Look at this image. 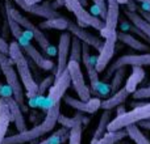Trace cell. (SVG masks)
<instances>
[{
    "label": "cell",
    "instance_id": "1",
    "mask_svg": "<svg viewBox=\"0 0 150 144\" xmlns=\"http://www.w3.org/2000/svg\"><path fill=\"white\" fill-rule=\"evenodd\" d=\"M59 114H61V103L50 106V108L46 109V115H45V119L41 123L32 127L30 130H25V131L18 132L16 135L5 136L3 144H25L45 136L46 134L52 132V130L55 127Z\"/></svg>",
    "mask_w": 150,
    "mask_h": 144
},
{
    "label": "cell",
    "instance_id": "2",
    "mask_svg": "<svg viewBox=\"0 0 150 144\" xmlns=\"http://www.w3.org/2000/svg\"><path fill=\"white\" fill-rule=\"evenodd\" d=\"M9 57L12 58L13 63H15L16 71L20 76L24 88L28 92L29 98H37L38 97V84L34 81L33 75L30 72V67H29V62L25 58V52L23 51L17 41L9 43Z\"/></svg>",
    "mask_w": 150,
    "mask_h": 144
},
{
    "label": "cell",
    "instance_id": "3",
    "mask_svg": "<svg viewBox=\"0 0 150 144\" xmlns=\"http://www.w3.org/2000/svg\"><path fill=\"white\" fill-rule=\"evenodd\" d=\"M0 68H1V72L5 77L7 84L12 89V93H13L12 97L20 105L21 110L26 111L28 108L25 106V96H24V92H23V82H21L17 71L15 70V63H13L12 58L9 55L4 54L1 51H0Z\"/></svg>",
    "mask_w": 150,
    "mask_h": 144
},
{
    "label": "cell",
    "instance_id": "4",
    "mask_svg": "<svg viewBox=\"0 0 150 144\" xmlns=\"http://www.w3.org/2000/svg\"><path fill=\"white\" fill-rule=\"evenodd\" d=\"M5 9L9 10V13L12 15V17L15 18L21 26H23L24 30L29 31V33L32 34V37L38 42V45L41 46V49L44 50L45 54L52 55V57L53 55H57V49H55V47L52 45V42L46 38L45 33L42 31V29L40 28V26H36L29 18H26L25 16L21 15L17 9H15L13 5H12V3H11L9 0H5Z\"/></svg>",
    "mask_w": 150,
    "mask_h": 144
},
{
    "label": "cell",
    "instance_id": "5",
    "mask_svg": "<svg viewBox=\"0 0 150 144\" xmlns=\"http://www.w3.org/2000/svg\"><path fill=\"white\" fill-rule=\"evenodd\" d=\"M150 119V102L133 108L130 111H125L121 115H116L108 124V131L125 130L130 124H137L141 121Z\"/></svg>",
    "mask_w": 150,
    "mask_h": 144
},
{
    "label": "cell",
    "instance_id": "6",
    "mask_svg": "<svg viewBox=\"0 0 150 144\" xmlns=\"http://www.w3.org/2000/svg\"><path fill=\"white\" fill-rule=\"evenodd\" d=\"M63 4L67 7V9L76 17L80 26H91L100 31L104 28V20L93 16L91 12L84 9L82 3L79 0H62Z\"/></svg>",
    "mask_w": 150,
    "mask_h": 144
},
{
    "label": "cell",
    "instance_id": "7",
    "mask_svg": "<svg viewBox=\"0 0 150 144\" xmlns=\"http://www.w3.org/2000/svg\"><path fill=\"white\" fill-rule=\"evenodd\" d=\"M66 70L70 73L71 84H73L79 100L88 101L91 98V88L84 81V76H83L82 68H80V63L74 62V60H69Z\"/></svg>",
    "mask_w": 150,
    "mask_h": 144
},
{
    "label": "cell",
    "instance_id": "8",
    "mask_svg": "<svg viewBox=\"0 0 150 144\" xmlns=\"http://www.w3.org/2000/svg\"><path fill=\"white\" fill-rule=\"evenodd\" d=\"M70 84H71V79L67 70L58 77H55L54 84L49 89V94L46 97V109L50 108V106L57 105V103H61V100L65 97V93L69 89Z\"/></svg>",
    "mask_w": 150,
    "mask_h": 144
},
{
    "label": "cell",
    "instance_id": "9",
    "mask_svg": "<svg viewBox=\"0 0 150 144\" xmlns=\"http://www.w3.org/2000/svg\"><path fill=\"white\" fill-rule=\"evenodd\" d=\"M120 17V3L117 0H107V15L104 18V28L100 30V36L103 38L117 33Z\"/></svg>",
    "mask_w": 150,
    "mask_h": 144
},
{
    "label": "cell",
    "instance_id": "10",
    "mask_svg": "<svg viewBox=\"0 0 150 144\" xmlns=\"http://www.w3.org/2000/svg\"><path fill=\"white\" fill-rule=\"evenodd\" d=\"M128 66H150V52H144V54H127L120 57L115 63H112L111 67L107 71V77L113 76V73L119 68L128 67Z\"/></svg>",
    "mask_w": 150,
    "mask_h": 144
},
{
    "label": "cell",
    "instance_id": "11",
    "mask_svg": "<svg viewBox=\"0 0 150 144\" xmlns=\"http://www.w3.org/2000/svg\"><path fill=\"white\" fill-rule=\"evenodd\" d=\"M71 36L70 31H65L59 36V42H58V49H57V72H55V77L62 75L67 68L69 57H70V47H71Z\"/></svg>",
    "mask_w": 150,
    "mask_h": 144
},
{
    "label": "cell",
    "instance_id": "12",
    "mask_svg": "<svg viewBox=\"0 0 150 144\" xmlns=\"http://www.w3.org/2000/svg\"><path fill=\"white\" fill-rule=\"evenodd\" d=\"M116 42H117V33L104 38L103 47H101L100 51H99V55H98V58H96V64H95V67H96V70H98L99 73L103 72L107 67H108L111 59L113 58Z\"/></svg>",
    "mask_w": 150,
    "mask_h": 144
},
{
    "label": "cell",
    "instance_id": "13",
    "mask_svg": "<svg viewBox=\"0 0 150 144\" xmlns=\"http://www.w3.org/2000/svg\"><path fill=\"white\" fill-rule=\"evenodd\" d=\"M82 62H83V66L86 67V71H87L88 80H90V84H91V90L96 94L98 88H99V85H100V81H99V72L95 67L96 59L92 58V55H91L90 46L83 43V42H82Z\"/></svg>",
    "mask_w": 150,
    "mask_h": 144
},
{
    "label": "cell",
    "instance_id": "14",
    "mask_svg": "<svg viewBox=\"0 0 150 144\" xmlns=\"http://www.w3.org/2000/svg\"><path fill=\"white\" fill-rule=\"evenodd\" d=\"M67 31H70L71 36L79 38L83 43L88 45L90 47H93V49L98 50V51H100V49L103 47L104 41H101L100 37L92 34L91 31H87L86 29H83V26H80V25H78V24L73 22L71 20H70V24H69Z\"/></svg>",
    "mask_w": 150,
    "mask_h": 144
},
{
    "label": "cell",
    "instance_id": "15",
    "mask_svg": "<svg viewBox=\"0 0 150 144\" xmlns=\"http://www.w3.org/2000/svg\"><path fill=\"white\" fill-rule=\"evenodd\" d=\"M13 1L20 7L21 10H25V12L32 13V15H34V16H38V17H44L45 20H46V18H53V17L61 16L54 8L50 7L47 3H45V4L28 5L25 3V0H13Z\"/></svg>",
    "mask_w": 150,
    "mask_h": 144
},
{
    "label": "cell",
    "instance_id": "16",
    "mask_svg": "<svg viewBox=\"0 0 150 144\" xmlns=\"http://www.w3.org/2000/svg\"><path fill=\"white\" fill-rule=\"evenodd\" d=\"M63 101L66 102V105L71 106L73 109H76L80 113H87V114H93L101 108V101L100 98H90L88 101H82L76 100V98L71 97V96H66L63 97Z\"/></svg>",
    "mask_w": 150,
    "mask_h": 144
},
{
    "label": "cell",
    "instance_id": "17",
    "mask_svg": "<svg viewBox=\"0 0 150 144\" xmlns=\"http://www.w3.org/2000/svg\"><path fill=\"white\" fill-rule=\"evenodd\" d=\"M20 47L23 49V51L25 52V54L28 55L29 58H30L32 62L36 63L37 67H40L41 70H45V71L53 70V67H54V63H53L50 59H46L45 57H42L41 52H40L38 50H37L36 47H34L33 45L30 43V42H28V43L23 45V46H20Z\"/></svg>",
    "mask_w": 150,
    "mask_h": 144
},
{
    "label": "cell",
    "instance_id": "18",
    "mask_svg": "<svg viewBox=\"0 0 150 144\" xmlns=\"http://www.w3.org/2000/svg\"><path fill=\"white\" fill-rule=\"evenodd\" d=\"M13 121L12 114L9 111V106H8L7 98L0 97V144H3L5 136H7V131L9 123Z\"/></svg>",
    "mask_w": 150,
    "mask_h": 144
},
{
    "label": "cell",
    "instance_id": "19",
    "mask_svg": "<svg viewBox=\"0 0 150 144\" xmlns=\"http://www.w3.org/2000/svg\"><path fill=\"white\" fill-rule=\"evenodd\" d=\"M117 41L122 42L124 45L129 46L130 49L136 50V51H140V52H150V45H146L144 42L138 41L137 38L132 36V34L127 33V31H117Z\"/></svg>",
    "mask_w": 150,
    "mask_h": 144
},
{
    "label": "cell",
    "instance_id": "20",
    "mask_svg": "<svg viewBox=\"0 0 150 144\" xmlns=\"http://www.w3.org/2000/svg\"><path fill=\"white\" fill-rule=\"evenodd\" d=\"M7 98V102H8V106H9V111L12 114V118H13V122L16 124V129H17L18 132H23L26 130V124H25V119H24V115H23V110H21L20 105L16 102V100L11 96V97H5Z\"/></svg>",
    "mask_w": 150,
    "mask_h": 144
},
{
    "label": "cell",
    "instance_id": "21",
    "mask_svg": "<svg viewBox=\"0 0 150 144\" xmlns=\"http://www.w3.org/2000/svg\"><path fill=\"white\" fill-rule=\"evenodd\" d=\"M129 97V92H128L125 88H121L120 90H117L116 93L111 96L109 98L101 101V108L103 110H113L117 106L122 105V103L127 101V98Z\"/></svg>",
    "mask_w": 150,
    "mask_h": 144
},
{
    "label": "cell",
    "instance_id": "22",
    "mask_svg": "<svg viewBox=\"0 0 150 144\" xmlns=\"http://www.w3.org/2000/svg\"><path fill=\"white\" fill-rule=\"evenodd\" d=\"M144 77H145L144 68L140 67V66H132V73L128 77L127 82H125V87H124L129 92V94H132V93H134L137 90L138 84L144 80Z\"/></svg>",
    "mask_w": 150,
    "mask_h": 144
},
{
    "label": "cell",
    "instance_id": "23",
    "mask_svg": "<svg viewBox=\"0 0 150 144\" xmlns=\"http://www.w3.org/2000/svg\"><path fill=\"white\" fill-rule=\"evenodd\" d=\"M124 13H125V16L128 17L129 22H132L136 28L140 29V30L142 31L146 37H149L150 38V24L144 17H141L140 13L130 12V10H128V9H124Z\"/></svg>",
    "mask_w": 150,
    "mask_h": 144
},
{
    "label": "cell",
    "instance_id": "24",
    "mask_svg": "<svg viewBox=\"0 0 150 144\" xmlns=\"http://www.w3.org/2000/svg\"><path fill=\"white\" fill-rule=\"evenodd\" d=\"M111 117H112V110H104V113L101 114V117H100V121H99L98 127H96L95 132H93V136H92V140H91V144H95L99 139H100V138L104 136V134H105L107 131H108L107 129H108L109 122L112 121Z\"/></svg>",
    "mask_w": 150,
    "mask_h": 144
},
{
    "label": "cell",
    "instance_id": "25",
    "mask_svg": "<svg viewBox=\"0 0 150 144\" xmlns=\"http://www.w3.org/2000/svg\"><path fill=\"white\" fill-rule=\"evenodd\" d=\"M58 124H61L62 127H66V129H73L75 126H83V124L88 123V119L84 118V115H83V113H78L75 114L73 118H70V117H66L63 115V114H59V117H58V121H57Z\"/></svg>",
    "mask_w": 150,
    "mask_h": 144
},
{
    "label": "cell",
    "instance_id": "26",
    "mask_svg": "<svg viewBox=\"0 0 150 144\" xmlns=\"http://www.w3.org/2000/svg\"><path fill=\"white\" fill-rule=\"evenodd\" d=\"M70 20L63 16H58V17L53 18H46L45 21H42L40 24L41 29H57V30H67Z\"/></svg>",
    "mask_w": 150,
    "mask_h": 144
},
{
    "label": "cell",
    "instance_id": "27",
    "mask_svg": "<svg viewBox=\"0 0 150 144\" xmlns=\"http://www.w3.org/2000/svg\"><path fill=\"white\" fill-rule=\"evenodd\" d=\"M125 136H128L127 130H119V131H107L103 138L98 140L95 144H117L121 142Z\"/></svg>",
    "mask_w": 150,
    "mask_h": 144
},
{
    "label": "cell",
    "instance_id": "28",
    "mask_svg": "<svg viewBox=\"0 0 150 144\" xmlns=\"http://www.w3.org/2000/svg\"><path fill=\"white\" fill-rule=\"evenodd\" d=\"M69 135H70V130L66 129V127H62L58 131H55L52 136L46 138L38 144H62L69 139Z\"/></svg>",
    "mask_w": 150,
    "mask_h": 144
},
{
    "label": "cell",
    "instance_id": "29",
    "mask_svg": "<svg viewBox=\"0 0 150 144\" xmlns=\"http://www.w3.org/2000/svg\"><path fill=\"white\" fill-rule=\"evenodd\" d=\"M125 130H127L128 136L136 144H150V140L141 132L140 127H138L137 124H130V126H128Z\"/></svg>",
    "mask_w": 150,
    "mask_h": 144
},
{
    "label": "cell",
    "instance_id": "30",
    "mask_svg": "<svg viewBox=\"0 0 150 144\" xmlns=\"http://www.w3.org/2000/svg\"><path fill=\"white\" fill-rule=\"evenodd\" d=\"M70 60L80 63L82 62V41L73 36L71 38V47H70Z\"/></svg>",
    "mask_w": 150,
    "mask_h": 144
},
{
    "label": "cell",
    "instance_id": "31",
    "mask_svg": "<svg viewBox=\"0 0 150 144\" xmlns=\"http://www.w3.org/2000/svg\"><path fill=\"white\" fill-rule=\"evenodd\" d=\"M125 72H127V67H121L119 68L116 72L113 73V77H112V82H111V93H116L117 90L121 89V84H122V80L125 77Z\"/></svg>",
    "mask_w": 150,
    "mask_h": 144
},
{
    "label": "cell",
    "instance_id": "32",
    "mask_svg": "<svg viewBox=\"0 0 150 144\" xmlns=\"http://www.w3.org/2000/svg\"><path fill=\"white\" fill-rule=\"evenodd\" d=\"M82 132L83 126H75L73 129H70L69 144H82Z\"/></svg>",
    "mask_w": 150,
    "mask_h": 144
},
{
    "label": "cell",
    "instance_id": "33",
    "mask_svg": "<svg viewBox=\"0 0 150 144\" xmlns=\"http://www.w3.org/2000/svg\"><path fill=\"white\" fill-rule=\"evenodd\" d=\"M54 81H55L54 75H50V76L45 77V79L41 81V84H38V97H42V96L45 94V92L52 88V85L54 84Z\"/></svg>",
    "mask_w": 150,
    "mask_h": 144
},
{
    "label": "cell",
    "instance_id": "34",
    "mask_svg": "<svg viewBox=\"0 0 150 144\" xmlns=\"http://www.w3.org/2000/svg\"><path fill=\"white\" fill-rule=\"evenodd\" d=\"M133 98L134 100H146V98H150V85L145 88H141V89H137L133 93Z\"/></svg>",
    "mask_w": 150,
    "mask_h": 144
},
{
    "label": "cell",
    "instance_id": "35",
    "mask_svg": "<svg viewBox=\"0 0 150 144\" xmlns=\"http://www.w3.org/2000/svg\"><path fill=\"white\" fill-rule=\"evenodd\" d=\"M92 1L100 9V17H101V20H104L107 15V0H92Z\"/></svg>",
    "mask_w": 150,
    "mask_h": 144
},
{
    "label": "cell",
    "instance_id": "36",
    "mask_svg": "<svg viewBox=\"0 0 150 144\" xmlns=\"http://www.w3.org/2000/svg\"><path fill=\"white\" fill-rule=\"evenodd\" d=\"M0 96L1 97H11V96H13L12 93V89L9 88V85H5V88L3 87V84H0Z\"/></svg>",
    "mask_w": 150,
    "mask_h": 144
},
{
    "label": "cell",
    "instance_id": "37",
    "mask_svg": "<svg viewBox=\"0 0 150 144\" xmlns=\"http://www.w3.org/2000/svg\"><path fill=\"white\" fill-rule=\"evenodd\" d=\"M0 51L9 55V43H8L5 39H3L1 37H0Z\"/></svg>",
    "mask_w": 150,
    "mask_h": 144
},
{
    "label": "cell",
    "instance_id": "38",
    "mask_svg": "<svg viewBox=\"0 0 150 144\" xmlns=\"http://www.w3.org/2000/svg\"><path fill=\"white\" fill-rule=\"evenodd\" d=\"M138 127L141 129H146V130H150V119H146V121H141L140 123H137Z\"/></svg>",
    "mask_w": 150,
    "mask_h": 144
},
{
    "label": "cell",
    "instance_id": "39",
    "mask_svg": "<svg viewBox=\"0 0 150 144\" xmlns=\"http://www.w3.org/2000/svg\"><path fill=\"white\" fill-rule=\"evenodd\" d=\"M138 10H140V16H141V17H144L150 24V12H146V10H142V9H138Z\"/></svg>",
    "mask_w": 150,
    "mask_h": 144
},
{
    "label": "cell",
    "instance_id": "40",
    "mask_svg": "<svg viewBox=\"0 0 150 144\" xmlns=\"http://www.w3.org/2000/svg\"><path fill=\"white\" fill-rule=\"evenodd\" d=\"M140 9L146 10V12H150V3H140Z\"/></svg>",
    "mask_w": 150,
    "mask_h": 144
},
{
    "label": "cell",
    "instance_id": "41",
    "mask_svg": "<svg viewBox=\"0 0 150 144\" xmlns=\"http://www.w3.org/2000/svg\"><path fill=\"white\" fill-rule=\"evenodd\" d=\"M125 108L122 105H120V106H117V111H116V115H121V114H124L125 113Z\"/></svg>",
    "mask_w": 150,
    "mask_h": 144
},
{
    "label": "cell",
    "instance_id": "42",
    "mask_svg": "<svg viewBox=\"0 0 150 144\" xmlns=\"http://www.w3.org/2000/svg\"><path fill=\"white\" fill-rule=\"evenodd\" d=\"M25 3L28 5H34V4H38V3H41V0H25Z\"/></svg>",
    "mask_w": 150,
    "mask_h": 144
},
{
    "label": "cell",
    "instance_id": "43",
    "mask_svg": "<svg viewBox=\"0 0 150 144\" xmlns=\"http://www.w3.org/2000/svg\"><path fill=\"white\" fill-rule=\"evenodd\" d=\"M117 1H119L120 4H127V3L129 1V0H117Z\"/></svg>",
    "mask_w": 150,
    "mask_h": 144
},
{
    "label": "cell",
    "instance_id": "44",
    "mask_svg": "<svg viewBox=\"0 0 150 144\" xmlns=\"http://www.w3.org/2000/svg\"><path fill=\"white\" fill-rule=\"evenodd\" d=\"M137 3H150V0H134Z\"/></svg>",
    "mask_w": 150,
    "mask_h": 144
},
{
    "label": "cell",
    "instance_id": "45",
    "mask_svg": "<svg viewBox=\"0 0 150 144\" xmlns=\"http://www.w3.org/2000/svg\"><path fill=\"white\" fill-rule=\"evenodd\" d=\"M3 73V72H1V68H0V75H1Z\"/></svg>",
    "mask_w": 150,
    "mask_h": 144
}]
</instances>
